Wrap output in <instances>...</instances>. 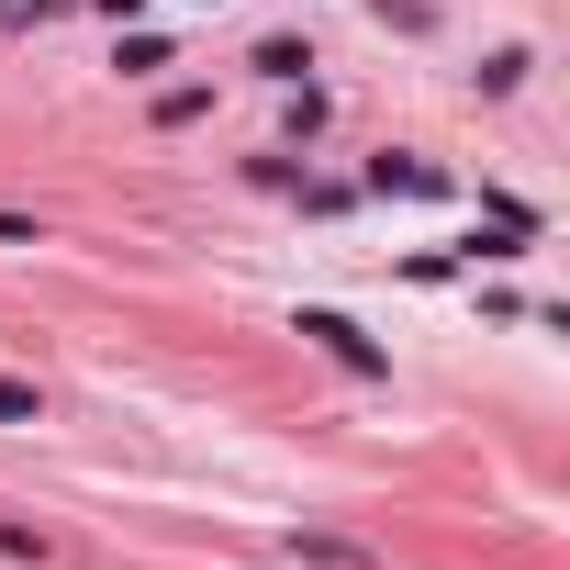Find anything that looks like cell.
<instances>
[{
    "label": "cell",
    "instance_id": "cell-1",
    "mask_svg": "<svg viewBox=\"0 0 570 570\" xmlns=\"http://www.w3.org/2000/svg\"><path fill=\"white\" fill-rule=\"evenodd\" d=\"M303 336H314V347H325L336 370H358V381H381V347H370V336H358L347 314H303Z\"/></svg>",
    "mask_w": 570,
    "mask_h": 570
},
{
    "label": "cell",
    "instance_id": "cell-2",
    "mask_svg": "<svg viewBox=\"0 0 570 570\" xmlns=\"http://www.w3.org/2000/svg\"><path fill=\"white\" fill-rule=\"evenodd\" d=\"M370 190H403V202H425V190H448V168H425V157H381V168H370Z\"/></svg>",
    "mask_w": 570,
    "mask_h": 570
},
{
    "label": "cell",
    "instance_id": "cell-3",
    "mask_svg": "<svg viewBox=\"0 0 570 570\" xmlns=\"http://www.w3.org/2000/svg\"><path fill=\"white\" fill-rule=\"evenodd\" d=\"M303 570H381V559L347 548V537H303Z\"/></svg>",
    "mask_w": 570,
    "mask_h": 570
},
{
    "label": "cell",
    "instance_id": "cell-4",
    "mask_svg": "<svg viewBox=\"0 0 570 570\" xmlns=\"http://www.w3.org/2000/svg\"><path fill=\"white\" fill-rule=\"evenodd\" d=\"M0 425H46V392L35 381H0Z\"/></svg>",
    "mask_w": 570,
    "mask_h": 570
}]
</instances>
